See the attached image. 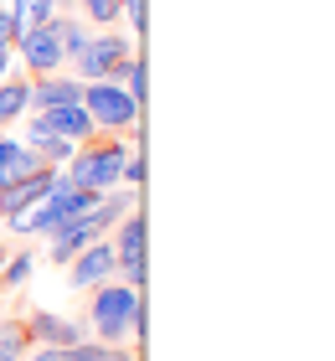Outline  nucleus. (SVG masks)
<instances>
[{"instance_id": "9b49d317", "label": "nucleus", "mask_w": 335, "mask_h": 361, "mask_svg": "<svg viewBox=\"0 0 335 361\" xmlns=\"http://www.w3.org/2000/svg\"><path fill=\"white\" fill-rule=\"evenodd\" d=\"M37 171H47V160L26 140H0V186H16V180H26Z\"/></svg>"}, {"instance_id": "20e7f679", "label": "nucleus", "mask_w": 335, "mask_h": 361, "mask_svg": "<svg viewBox=\"0 0 335 361\" xmlns=\"http://www.w3.org/2000/svg\"><path fill=\"white\" fill-rule=\"evenodd\" d=\"M134 57V47L119 37V31H104V37H88V47L73 57L78 62V73L88 78V83H119V73H124V62Z\"/></svg>"}, {"instance_id": "0eeeda50", "label": "nucleus", "mask_w": 335, "mask_h": 361, "mask_svg": "<svg viewBox=\"0 0 335 361\" xmlns=\"http://www.w3.org/2000/svg\"><path fill=\"white\" fill-rule=\"evenodd\" d=\"M114 274H119V264H114V243H109V238H98V243H88V248L73 258V274H67V284H78V289H98V284H109Z\"/></svg>"}, {"instance_id": "f8f14e48", "label": "nucleus", "mask_w": 335, "mask_h": 361, "mask_svg": "<svg viewBox=\"0 0 335 361\" xmlns=\"http://www.w3.org/2000/svg\"><path fill=\"white\" fill-rule=\"evenodd\" d=\"M67 104H83V83L78 78H62V73H52V78H37L31 83V109H67Z\"/></svg>"}, {"instance_id": "7ed1b4c3", "label": "nucleus", "mask_w": 335, "mask_h": 361, "mask_svg": "<svg viewBox=\"0 0 335 361\" xmlns=\"http://www.w3.org/2000/svg\"><path fill=\"white\" fill-rule=\"evenodd\" d=\"M83 109H88L93 129H129L140 124V104L124 93V83H83Z\"/></svg>"}, {"instance_id": "9d476101", "label": "nucleus", "mask_w": 335, "mask_h": 361, "mask_svg": "<svg viewBox=\"0 0 335 361\" xmlns=\"http://www.w3.org/2000/svg\"><path fill=\"white\" fill-rule=\"evenodd\" d=\"M37 124L47 129V135H57V140H93L98 129H93V119H88V109L83 104H67V109H42L37 114Z\"/></svg>"}, {"instance_id": "ddd939ff", "label": "nucleus", "mask_w": 335, "mask_h": 361, "mask_svg": "<svg viewBox=\"0 0 335 361\" xmlns=\"http://www.w3.org/2000/svg\"><path fill=\"white\" fill-rule=\"evenodd\" d=\"M26 145H31V150H37L42 160H47V166H67V160H73V150H78V145L73 140H57V135H47V129L37 124V119H31V129H26Z\"/></svg>"}, {"instance_id": "39448f33", "label": "nucleus", "mask_w": 335, "mask_h": 361, "mask_svg": "<svg viewBox=\"0 0 335 361\" xmlns=\"http://www.w3.org/2000/svg\"><path fill=\"white\" fill-rule=\"evenodd\" d=\"M114 264H119L129 289L145 284V217L140 212H124V217L114 222Z\"/></svg>"}, {"instance_id": "4468645a", "label": "nucleus", "mask_w": 335, "mask_h": 361, "mask_svg": "<svg viewBox=\"0 0 335 361\" xmlns=\"http://www.w3.org/2000/svg\"><path fill=\"white\" fill-rule=\"evenodd\" d=\"M57 11H62V0H11V21H16V37H21V31H37V26H47Z\"/></svg>"}, {"instance_id": "2eb2a0df", "label": "nucleus", "mask_w": 335, "mask_h": 361, "mask_svg": "<svg viewBox=\"0 0 335 361\" xmlns=\"http://www.w3.org/2000/svg\"><path fill=\"white\" fill-rule=\"evenodd\" d=\"M62 361H140L129 346H109V341H98V346H88V341H78V346H67Z\"/></svg>"}, {"instance_id": "f03ea898", "label": "nucleus", "mask_w": 335, "mask_h": 361, "mask_svg": "<svg viewBox=\"0 0 335 361\" xmlns=\"http://www.w3.org/2000/svg\"><path fill=\"white\" fill-rule=\"evenodd\" d=\"M124 160H129V150L119 140L88 145V150H73V160L62 166V180H67V186H78V191L109 196V191H119V180H124Z\"/></svg>"}, {"instance_id": "5701e85b", "label": "nucleus", "mask_w": 335, "mask_h": 361, "mask_svg": "<svg viewBox=\"0 0 335 361\" xmlns=\"http://www.w3.org/2000/svg\"><path fill=\"white\" fill-rule=\"evenodd\" d=\"M11 68V47H0V73H6Z\"/></svg>"}, {"instance_id": "aec40b11", "label": "nucleus", "mask_w": 335, "mask_h": 361, "mask_svg": "<svg viewBox=\"0 0 335 361\" xmlns=\"http://www.w3.org/2000/svg\"><path fill=\"white\" fill-rule=\"evenodd\" d=\"M140 180H145V160H140V155H129V160H124V186L134 191Z\"/></svg>"}, {"instance_id": "b1692460", "label": "nucleus", "mask_w": 335, "mask_h": 361, "mask_svg": "<svg viewBox=\"0 0 335 361\" xmlns=\"http://www.w3.org/2000/svg\"><path fill=\"white\" fill-rule=\"evenodd\" d=\"M119 6H129V0H119Z\"/></svg>"}, {"instance_id": "dca6fc26", "label": "nucleus", "mask_w": 335, "mask_h": 361, "mask_svg": "<svg viewBox=\"0 0 335 361\" xmlns=\"http://www.w3.org/2000/svg\"><path fill=\"white\" fill-rule=\"evenodd\" d=\"M52 31L62 42V57H78L83 47H88V26H83L78 16H52Z\"/></svg>"}, {"instance_id": "f257e3e1", "label": "nucleus", "mask_w": 335, "mask_h": 361, "mask_svg": "<svg viewBox=\"0 0 335 361\" xmlns=\"http://www.w3.org/2000/svg\"><path fill=\"white\" fill-rule=\"evenodd\" d=\"M88 320H93L98 341H109V346H119L124 336H145V300H140V289L114 284V279L98 284L93 305H88Z\"/></svg>"}, {"instance_id": "a211bd4d", "label": "nucleus", "mask_w": 335, "mask_h": 361, "mask_svg": "<svg viewBox=\"0 0 335 361\" xmlns=\"http://www.w3.org/2000/svg\"><path fill=\"white\" fill-rule=\"evenodd\" d=\"M78 6L88 11V21L109 26V31H114V21H119V16H124V6H119V0H78Z\"/></svg>"}, {"instance_id": "1a4fd4ad", "label": "nucleus", "mask_w": 335, "mask_h": 361, "mask_svg": "<svg viewBox=\"0 0 335 361\" xmlns=\"http://www.w3.org/2000/svg\"><path fill=\"white\" fill-rule=\"evenodd\" d=\"M26 341L67 351V346H78V341H83V325H73V320L52 315V310H31V320H26Z\"/></svg>"}, {"instance_id": "412c9836", "label": "nucleus", "mask_w": 335, "mask_h": 361, "mask_svg": "<svg viewBox=\"0 0 335 361\" xmlns=\"http://www.w3.org/2000/svg\"><path fill=\"white\" fill-rule=\"evenodd\" d=\"M0 47H16V21H11V11H0Z\"/></svg>"}, {"instance_id": "f3484780", "label": "nucleus", "mask_w": 335, "mask_h": 361, "mask_svg": "<svg viewBox=\"0 0 335 361\" xmlns=\"http://www.w3.org/2000/svg\"><path fill=\"white\" fill-rule=\"evenodd\" d=\"M31 109V83H0V124L21 119Z\"/></svg>"}, {"instance_id": "6ab92c4d", "label": "nucleus", "mask_w": 335, "mask_h": 361, "mask_svg": "<svg viewBox=\"0 0 335 361\" xmlns=\"http://www.w3.org/2000/svg\"><path fill=\"white\" fill-rule=\"evenodd\" d=\"M31 269H37V258H31V253H16V258H6V284H26V279H31Z\"/></svg>"}, {"instance_id": "4be33fe9", "label": "nucleus", "mask_w": 335, "mask_h": 361, "mask_svg": "<svg viewBox=\"0 0 335 361\" xmlns=\"http://www.w3.org/2000/svg\"><path fill=\"white\" fill-rule=\"evenodd\" d=\"M31 361H62V351H57V346H42V351L31 356Z\"/></svg>"}, {"instance_id": "6e6552de", "label": "nucleus", "mask_w": 335, "mask_h": 361, "mask_svg": "<svg viewBox=\"0 0 335 361\" xmlns=\"http://www.w3.org/2000/svg\"><path fill=\"white\" fill-rule=\"evenodd\" d=\"M57 176H62V171L47 166V171H37V176L16 180V186H0V217H6V222H11V217H26V212H31L47 191L57 186Z\"/></svg>"}, {"instance_id": "423d86ee", "label": "nucleus", "mask_w": 335, "mask_h": 361, "mask_svg": "<svg viewBox=\"0 0 335 361\" xmlns=\"http://www.w3.org/2000/svg\"><path fill=\"white\" fill-rule=\"evenodd\" d=\"M16 52H21V62H26L31 78H52V73H62V62H67L52 21L37 26V31H21V37H16Z\"/></svg>"}]
</instances>
